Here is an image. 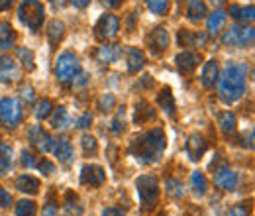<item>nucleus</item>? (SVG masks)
Returning <instances> with one entry per match:
<instances>
[{"label":"nucleus","instance_id":"c03bdc74","mask_svg":"<svg viewBox=\"0 0 255 216\" xmlns=\"http://www.w3.org/2000/svg\"><path fill=\"white\" fill-rule=\"evenodd\" d=\"M37 167H39V171H41L43 175H47V177L55 173V165H53L51 161H47V159H43V161H39V163H37Z\"/></svg>","mask_w":255,"mask_h":216},{"label":"nucleus","instance_id":"58836bf2","mask_svg":"<svg viewBox=\"0 0 255 216\" xmlns=\"http://www.w3.org/2000/svg\"><path fill=\"white\" fill-rule=\"evenodd\" d=\"M167 195L169 197H173V199H181L183 197V183L181 181H177V179H167Z\"/></svg>","mask_w":255,"mask_h":216},{"label":"nucleus","instance_id":"4be33fe9","mask_svg":"<svg viewBox=\"0 0 255 216\" xmlns=\"http://www.w3.org/2000/svg\"><path fill=\"white\" fill-rule=\"evenodd\" d=\"M153 118H155V110H153L145 100L135 102V116H133L135 122L145 124V122H149V120H153Z\"/></svg>","mask_w":255,"mask_h":216},{"label":"nucleus","instance_id":"a18cd8bd","mask_svg":"<svg viewBox=\"0 0 255 216\" xmlns=\"http://www.w3.org/2000/svg\"><path fill=\"white\" fill-rule=\"evenodd\" d=\"M10 205H12V197H10V193H8L6 189L0 187V209H8Z\"/></svg>","mask_w":255,"mask_h":216},{"label":"nucleus","instance_id":"4c0bfd02","mask_svg":"<svg viewBox=\"0 0 255 216\" xmlns=\"http://www.w3.org/2000/svg\"><path fill=\"white\" fill-rule=\"evenodd\" d=\"M124 116H126V108L122 106V108H118V114H116V118H114V120H112V124H110V126H112L110 130H112L114 134H120V132H124V128H126V118H124Z\"/></svg>","mask_w":255,"mask_h":216},{"label":"nucleus","instance_id":"ddd939ff","mask_svg":"<svg viewBox=\"0 0 255 216\" xmlns=\"http://www.w3.org/2000/svg\"><path fill=\"white\" fill-rule=\"evenodd\" d=\"M106 181V173L100 165H85L81 169V183L89 187H100Z\"/></svg>","mask_w":255,"mask_h":216},{"label":"nucleus","instance_id":"6e6552de","mask_svg":"<svg viewBox=\"0 0 255 216\" xmlns=\"http://www.w3.org/2000/svg\"><path fill=\"white\" fill-rule=\"evenodd\" d=\"M120 31V20L112 14H104L95 26V33L98 39H112Z\"/></svg>","mask_w":255,"mask_h":216},{"label":"nucleus","instance_id":"f8f14e48","mask_svg":"<svg viewBox=\"0 0 255 216\" xmlns=\"http://www.w3.org/2000/svg\"><path fill=\"white\" fill-rule=\"evenodd\" d=\"M214 183L224 191H236L240 181H238L236 171H232L228 165H222V167H216V171H214Z\"/></svg>","mask_w":255,"mask_h":216},{"label":"nucleus","instance_id":"20e7f679","mask_svg":"<svg viewBox=\"0 0 255 216\" xmlns=\"http://www.w3.org/2000/svg\"><path fill=\"white\" fill-rule=\"evenodd\" d=\"M43 16H45V10L39 0H22L18 8V18L24 26H28L32 31L39 30L43 24Z\"/></svg>","mask_w":255,"mask_h":216},{"label":"nucleus","instance_id":"f704fd0d","mask_svg":"<svg viewBox=\"0 0 255 216\" xmlns=\"http://www.w3.org/2000/svg\"><path fill=\"white\" fill-rule=\"evenodd\" d=\"M51 126H53L55 130H65V128L69 126V114H67V110H65L63 106L57 108L55 114L51 116Z\"/></svg>","mask_w":255,"mask_h":216},{"label":"nucleus","instance_id":"37998d69","mask_svg":"<svg viewBox=\"0 0 255 216\" xmlns=\"http://www.w3.org/2000/svg\"><path fill=\"white\" fill-rule=\"evenodd\" d=\"M20 96H22L24 102H33V100H35V94H33L32 85H26V83H24V85L20 87Z\"/></svg>","mask_w":255,"mask_h":216},{"label":"nucleus","instance_id":"864d4df0","mask_svg":"<svg viewBox=\"0 0 255 216\" xmlns=\"http://www.w3.org/2000/svg\"><path fill=\"white\" fill-rule=\"evenodd\" d=\"M10 4H12V0H0V12L6 10V8H10Z\"/></svg>","mask_w":255,"mask_h":216},{"label":"nucleus","instance_id":"ea45409f","mask_svg":"<svg viewBox=\"0 0 255 216\" xmlns=\"http://www.w3.org/2000/svg\"><path fill=\"white\" fill-rule=\"evenodd\" d=\"M114 106H116L114 94H110V93L100 94V98H98V108H100L102 112H110V110H114Z\"/></svg>","mask_w":255,"mask_h":216},{"label":"nucleus","instance_id":"423d86ee","mask_svg":"<svg viewBox=\"0 0 255 216\" xmlns=\"http://www.w3.org/2000/svg\"><path fill=\"white\" fill-rule=\"evenodd\" d=\"M255 39V30L252 26H232L228 31H224L222 43L230 47H250Z\"/></svg>","mask_w":255,"mask_h":216},{"label":"nucleus","instance_id":"a19ab883","mask_svg":"<svg viewBox=\"0 0 255 216\" xmlns=\"http://www.w3.org/2000/svg\"><path fill=\"white\" fill-rule=\"evenodd\" d=\"M147 2V8L153 12V14H165L167 8H169V0H145Z\"/></svg>","mask_w":255,"mask_h":216},{"label":"nucleus","instance_id":"5701e85b","mask_svg":"<svg viewBox=\"0 0 255 216\" xmlns=\"http://www.w3.org/2000/svg\"><path fill=\"white\" fill-rule=\"evenodd\" d=\"M230 14L238 20V22H254L255 18V6L250 4V6H232L230 8Z\"/></svg>","mask_w":255,"mask_h":216},{"label":"nucleus","instance_id":"3c124183","mask_svg":"<svg viewBox=\"0 0 255 216\" xmlns=\"http://www.w3.org/2000/svg\"><path fill=\"white\" fill-rule=\"evenodd\" d=\"M122 2H124V0H102V4H104L106 8H120Z\"/></svg>","mask_w":255,"mask_h":216},{"label":"nucleus","instance_id":"f257e3e1","mask_svg":"<svg viewBox=\"0 0 255 216\" xmlns=\"http://www.w3.org/2000/svg\"><path fill=\"white\" fill-rule=\"evenodd\" d=\"M248 71L250 67L246 63L230 61L224 67L222 75H218V94L224 104H234L244 96Z\"/></svg>","mask_w":255,"mask_h":216},{"label":"nucleus","instance_id":"c85d7f7f","mask_svg":"<svg viewBox=\"0 0 255 216\" xmlns=\"http://www.w3.org/2000/svg\"><path fill=\"white\" fill-rule=\"evenodd\" d=\"M218 126H220V130H222V134H226V136L234 134V132H236V114H234L232 110L222 112V114L218 116Z\"/></svg>","mask_w":255,"mask_h":216},{"label":"nucleus","instance_id":"8fccbe9b","mask_svg":"<svg viewBox=\"0 0 255 216\" xmlns=\"http://www.w3.org/2000/svg\"><path fill=\"white\" fill-rule=\"evenodd\" d=\"M100 216H124V211L118 209V207H108V209L102 211V215Z\"/></svg>","mask_w":255,"mask_h":216},{"label":"nucleus","instance_id":"2f4dec72","mask_svg":"<svg viewBox=\"0 0 255 216\" xmlns=\"http://www.w3.org/2000/svg\"><path fill=\"white\" fill-rule=\"evenodd\" d=\"M51 110H53V104H51V100H49V98H41V100H37V102H35L33 114H35V118L43 120V118H49Z\"/></svg>","mask_w":255,"mask_h":216},{"label":"nucleus","instance_id":"09e8293b","mask_svg":"<svg viewBox=\"0 0 255 216\" xmlns=\"http://www.w3.org/2000/svg\"><path fill=\"white\" fill-rule=\"evenodd\" d=\"M57 215H59V211H57V205L55 203H47L43 207V216H57Z\"/></svg>","mask_w":255,"mask_h":216},{"label":"nucleus","instance_id":"473e14b6","mask_svg":"<svg viewBox=\"0 0 255 216\" xmlns=\"http://www.w3.org/2000/svg\"><path fill=\"white\" fill-rule=\"evenodd\" d=\"M191 183H192V189H194L196 195H204L206 189H208V181H206L204 173H200V171H192Z\"/></svg>","mask_w":255,"mask_h":216},{"label":"nucleus","instance_id":"f03ea898","mask_svg":"<svg viewBox=\"0 0 255 216\" xmlns=\"http://www.w3.org/2000/svg\"><path fill=\"white\" fill-rule=\"evenodd\" d=\"M167 148V138L161 128L147 130L139 136H135L129 144V154L139 163H157Z\"/></svg>","mask_w":255,"mask_h":216},{"label":"nucleus","instance_id":"cd10ccee","mask_svg":"<svg viewBox=\"0 0 255 216\" xmlns=\"http://www.w3.org/2000/svg\"><path fill=\"white\" fill-rule=\"evenodd\" d=\"M187 16L192 22H200L206 16V4L202 0H191L189 8H187Z\"/></svg>","mask_w":255,"mask_h":216},{"label":"nucleus","instance_id":"b1692460","mask_svg":"<svg viewBox=\"0 0 255 216\" xmlns=\"http://www.w3.org/2000/svg\"><path fill=\"white\" fill-rule=\"evenodd\" d=\"M51 150H53L55 157H57L61 163H69V161L73 159V148H71V144H69L67 140H57Z\"/></svg>","mask_w":255,"mask_h":216},{"label":"nucleus","instance_id":"7c9ffc66","mask_svg":"<svg viewBox=\"0 0 255 216\" xmlns=\"http://www.w3.org/2000/svg\"><path fill=\"white\" fill-rule=\"evenodd\" d=\"M12 165V148L8 144H0V175L8 173Z\"/></svg>","mask_w":255,"mask_h":216},{"label":"nucleus","instance_id":"de8ad7c7","mask_svg":"<svg viewBox=\"0 0 255 216\" xmlns=\"http://www.w3.org/2000/svg\"><path fill=\"white\" fill-rule=\"evenodd\" d=\"M22 165L24 167H33L35 165V159H33V154H30V152H22Z\"/></svg>","mask_w":255,"mask_h":216},{"label":"nucleus","instance_id":"0eeeda50","mask_svg":"<svg viewBox=\"0 0 255 216\" xmlns=\"http://www.w3.org/2000/svg\"><path fill=\"white\" fill-rule=\"evenodd\" d=\"M22 122V106L16 98H2L0 100V124L4 128H16Z\"/></svg>","mask_w":255,"mask_h":216},{"label":"nucleus","instance_id":"5fc2aeb1","mask_svg":"<svg viewBox=\"0 0 255 216\" xmlns=\"http://www.w3.org/2000/svg\"><path fill=\"white\" fill-rule=\"evenodd\" d=\"M51 2H53V6H57V8H63L65 4H67L65 0H51Z\"/></svg>","mask_w":255,"mask_h":216},{"label":"nucleus","instance_id":"f3484780","mask_svg":"<svg viewBox=\"0 0 255 216\" xmlns=\"http://www.w3.org/2000/svg\"><path fill=\"white\" fill-rule=\"evenodd\" d=\"M120 51H122V47L118 43H104L102 47L96 49V59H98V63H104V65L114 63L120 57Z\"/></svg>","mask_w":255,"mask_h":216},{"label":"nucleus","instance_id":"9d476101","mask_svg":"<svg viewBox=\"0 0 255 216\" xmlns=\"http://www.w3.org/2000/svg\"><path fill=\"white\" fill-rule=\"evenodd\" d=\"M200 61H202V55L196 51H183L175 57V65L181 75H192L194 69L200 65Z\"/></svg>","mask_w":255,"mask_h":216},{"label":"nucleus","instance_id":"412c9836","mask_svg":"<svg viewBox=\"0 0 255 216\" xmlns=\"http://www.w3.org/2000/svg\"><path fill=\"white\" fill-rule=\"evenodd\" d=\"M39 179H35L32 175H20L16 179V189L22 193H30V195H37L39 193Z\"/></svg>","mask_w":255,"mask_h":216},{"label":"nucleus","instance_id":"9b49d317","mask_svg":"<svg viewBox=\"0 0 255 216\" xmlns=\"http://www.w3.org/2000/svg\"><path fill=\"white\" fill-rule=\"evenodd\" d=\"M20 79V67L8 55H0V83L10 85Z\"/></svg>","mask_w":255,"mask_h":216},{"label":"nucleus","instance_id":"a211bd4d","mask_svg":"<svg viewBox=\"0 0 255 216\" xmlns=\"http://www.w3.org/2000/svg\"><path fill=\"white\" fill-rule=\"evenodd\" d=\"M126 63H128V71L129 73H137L143 69L145 65V53L137 47H128V53H126Z\"/></svg>","mask_w":255,"mask_h":216},{"label":"nucleus","instance_id":"393cba45","mask_svg":"<svg viewBox=\"0 0 255 216\" xmlns=\"http://www.w3.org/2000/svg\"><path fill=\"white\" fill-rule=\"evenodd\" d=\"M65 215L67 216H81L83 215V205L75 193L65 195Z\"/></svg>","mask_w":255,"mask_h":216},{"label":"nucleus","instance_id":"603ef678","mask_svg":"<svg viewBox=\"0 0 255 216\" xmlns=\"http://www.w3.org/2000/svg\"><path fill=\"white\" fill-rule=\"evenodd\" d=\"M89 2H91V0H71V4H73L75 8H87Z\"/></svg>","mask_w":255,"mask_h":216},{"label":"nucleus","instance_id":"c9c22d12","mask_svg":"<svg viewBox=\"0 0 255 216\" xmlns=\"http://www.w3.org/2000/svg\"><path fill=\"white\" fill-rule=\"evenodd\" d=\"M16 53H18V59H20V63L24 65V69H28V71H33V67H35V57H33L32 49L20 47Z\"/></svg>","mask_w":255,"mask_h":216},{"label":"nucleus","instance_id":"e433bc0d","mask_svg":"<svg viewBox=\"0 0 255 216\" xmlns=\"http://www.w3.org/2000/svg\"><path fill=\"white\" fill-rule=\"evenodd\" d=\"M81 146H83V152L87 155H95L98 152V142H96L95 136H91V134H85L81 138Z\"/></svg>","mask_w":255,"mask_h":216},{"label":"nucleus","instance_id":"79ce46f5","mask_svg":"<svg viewBox=\"0 0 255 216\" xmlns=\"http://www.w3.org/2000/svg\"><path fill=\"white\" fill-rule=\"evenodd\" d=\"M228 216H250V205H246V203L234 205V207L228 211Z\"/></svg>","mask_w":255,"mask_h":216},{"label":"nucleus","instance_id":"6e6d98bb","mask_svg":"<svg viewBox=\"0 0 255 216\" xmlns=\"http://www.w3.org/2000/svg\"><path fill=\"white\" fill-rule=\"evenodd\" d=\"M214 2H226V0H214Z\"/></svg>","mask_w":255,"mask_h":216},{"label":"nucleus","instance_id":"4468645a","mask_svg":"<svg viewBox=\"0 0 255 216\" xmlns=\"http://www.w3.org/2000/svg\"><path fill=\"white\" fill-rule=\"evenodd\" d=\"M147 43H149V49L157 55V53H163L167 47H169V31L165 30L163 26H157L149 31L147 35Z\"/></svg>","mask_w":255,"mask_h":216},{"label":"nucleus","instance_id":"a878e982","mask_svg":"<svg viewBox=\"0 0 255 216\" xmlns=\"http://www.w3.org/2000/svg\"><path fill=\"white\" fill-rule=\"evenodd\" d=\"M14 39H16V33L14 28L8 24V22H2L0 24V49H10L14 45Z\"/></svg>","mask_w":255,"mask_h":216},{"label":"nucleus","instance_id":"aec40b11","mask_svg":"<svg viewBox=\"0 0 255 216\" xmlns=\"http://www.w3.org/2000/svg\"><path fill=\"white\" fill-rule=\"evenodd\" d=\"M157 102H159V106L165 110V114L167 116H171V118H175L177 116V104H175V96L171 93V89H163L157 96Z\"/></svg>","mask_w":255,"mask_h":216},{"label":"nucleus","instance_id":"39448f33","mask_svg":"<svg viewBox=\"0 0 255 216\" xmlns=\"http://www.w3.org/2000/svg\"><path fill=\"white\" fill-rule=\"evenodd\" d=\"M79 73H81V63L77 59V55H73L71 51H65L55 59V77L63 85L73 83L79 77Z\"/></svg>","mask_w":255,"mask_h":216},{"label":"nucleus","instance_id":"6ab92c4d","mask_svg":"<svg viewBox=\"0 0 255 216\" xmlns=\"http://www.w3.org/2000/svg\"><path fill=\"white\" fill-rule=\"evenodd\" d=\"M179 43H181V45H185V47H194V45L204 47V45H206V33L181 30L179 31Z\"/></svg>","mask_w":255,"mask_h":216},{"label":"nucleus","instance_id":"72a5a7b5","mask_svg":"<svg viewBox=\"0 0 255 216\" xmlns=\"http://www.w3.org/2000/svg\"><path fill=\"white\" fill-rule=\"evenodd\" d=\"M35 213H37V205L33 201L24 199L16 205V216H35Z\"/></svg>","mask_w":255,"mask_h":216},{"label":"nucleus","instance_id":"49530a36","mask_svg":"<svg viewBox=\"0 0 255 216\" xmlns=\"http://www.w3.org/2000/svg\"><path fill=\"white\" fill-rule=\"evenodd\" d=\"M91 122H93V116H91V114H83V116L77 120L75 126H77L79 130H85V128H89V126H91Z\"/></svg>","mask_w":255,"mask_h":216},{"label":"nucleus","instance_id":"1a4fd4ad","mask_svg":"<svg viewBox=\"0 0 255 216\" xmlns=\"http://www.w3.org/2000/svg\"><path fill=\"white\" fill-rule=\"evenodd\" d=\"M28 138H30L33 148H35L39 154H47V152L53 148V138H51L41 126H32L30 132H28Z\"/></svg>","mask_w":255,"mask_h":216},{"label":"nucleus","instance_id":"2eb2a0df","mask_svg":"<svg viewBox=\"0 0 255 216\" xmlns=\"http://www.w3.org/2000/svg\"><path fill=\"white\" fill-rule=\"evenodd\" d=\"M206 140L200 136V134H191L189 140H187V155L191 161H198L204 152H206Z\"/></svg>","mask_w":255,"mask_h":216},{"label":"nucleus","instance_id":"dca6fc26","mask_svg":"<svg viewBox=\"0 0 255 216\" xmlns=\"http://www.w3.org/2000/svg\"><path fill=\"white\" fill-rule=\"evenodd\" d=\"M218 75H220V69H218V63L214 61H206L202 67V77H200V83L204 89H214L216 83H218Z\"/></svg>","mask_w":255,"mask_h":216},{"label":"nucleus","instance_id":"7ed1b4c3","mask_svg":"<svg viewBox=\"0 0 255 216\" xmlns=\"http://www.w3.org/2000/svg\"><path fill=\"white\" fill-rule=\"evenodd\" d=\"M135 189L139 195V203L143 211H153L159 199V183L153 175H141L135 179Z\"/></svg>","mask_w":255,"mask_h":216},{"label":"nucleus","instance_id":"bb28decb","mask_svg":"<svg viewBox=\"0 0 255 216\" xmlns=\"http://www.w3.org/2000/svg\"><path fill=\"white\" fill-rule=\"evenodd\" d=\"M226 20H228V14H226V10L218 8L216 12H212V14L208 16V31H210V33H216V31H220L224 28V24H226Z\"/></svg>","mask_w":255,"mask_h":216},{"label":"nucleus","instance_id":"c756f323","mask_svg":"<svg viewBox=\"0 0 255 216\" xmlns=\"http://www.w3.org/2000/svg\"><path fill=\"white\" fill-rule=\"evenodd\" d=\"M63 35H65L63 22H59V20H53V22H49V26H47V37H49L51 45H57V43L63 39Z\"/></svg>","mask_w":255,"mask_h":216}]
</instances>
